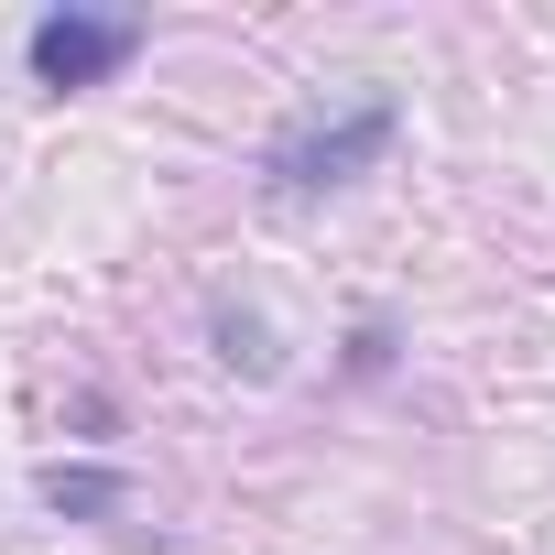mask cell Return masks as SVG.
<instances>
[{"instance_id":"3957f363","label":"cell","mask_w":555,"mask_h":555,"mask_svg":"<svg viewBox=\"0 0 555 555\" xmlns=\"http://www.w3.org/2000/svg\"><path fill=\"white\" fill-rule=\"evenodd\" d=\"M44 501L88 522V512H120V501H131V479H120V468H66V457H55V468H44Z\"/></svg>"},{"instance_id":"277c9868","label":"cell","mask_w":555,"mask_h":555,"mask_svg":"<svg viewBox=\"0 0 555 555\" xmlns=\"http://www.w3.org/2000/svg\"><path fill=\"white\" fill-rule=\"evenodd\" d=\"M218 338H229L218 360H240V371H272V338H261V317H229V306H218Z\"/></svg>"},{"instance_id":"7a4b0ae2","label":"cell","mask_w":555,"mask_h":555,"mask_svg":"<svg viewBox=\"0 0 555 555\" xmlns=\"http://www.w3.org/2000/svg\"><path fill=\"white\" fill-rule=\"evenodd\" d=\"M23 55H34V88H99L142 55V23L131 12H44Z\"/></svg>"},{"instance_id":"6da1fadb","label":"cell","mask_w":555,"mask_h":555,"mask_svg":"<svg viewBox=\"0 0 555 555\" xmlns=\"http://www.w3.org/2000/svg\"><path fill=\"white\" fill-rule=\"evenodd\" d=\"M392 131H403V109H392L382 88H360V99H317V109H295L284 131H272L261 175H272V196H327V185L371 175Z\"/></svg>"}]
</instances>
